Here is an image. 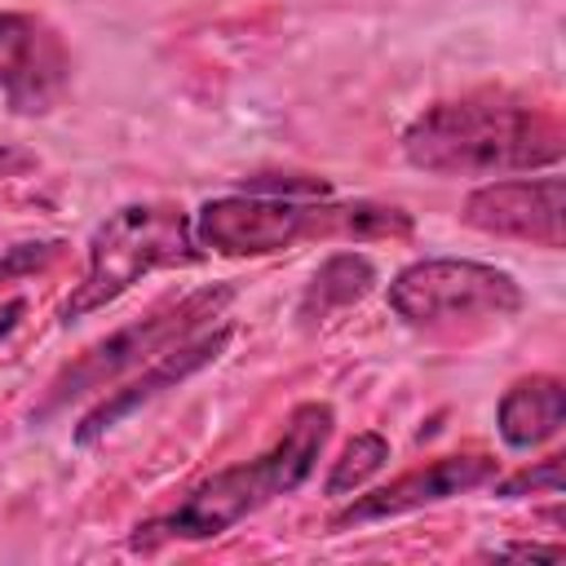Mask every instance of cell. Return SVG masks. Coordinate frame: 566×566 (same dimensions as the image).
Masks as SVG:
<instances>
[{"mask_svg":"<svg viewBox=\"0 0 566 566\" xmlns=\"http://www.w3.org/2000/svg\"><path fill=\"white\" fill-rule=\"evenodd\" d=\"M402 155L438 177H500L553 168L566 155V133L553 115L513 97H455L407 124Z\"/></svg>","mask_w":566,"mask_h":566,"instance_id":"1","label":"cell"},{"mask_svg":"<svg viewBox=\"0 0 566 566\" xmlns=\"http://www.w3.org/2000/svg\"><path fill=\"white\" fill-rule=\"evenodd\" d=\"M332 420L336 416H332L327 402H301L287 416L279 442L265 455L203 478L172 513L146 517L128 535V544L142 548V553H150V548L172 544V539H217V535H226L248 513H256L274 495L296 491L310 478V469H314V460H318V451H323V442L332 433Z\"/></svg>","mask_w":566,"mask_h":566,"instance_id":"2","label":"cell"},{"mask_svg":"<svg viewBox=\"0 0 566 566\" xmlns=\"http://www.w3.org/2000/svg\"><path fill=\"white\" fill-rule=\"evenodd\" d=\"M407 212L398 208H323L310 199H287V195H221L208 199L190 230L195 243L221 256H265L283 252L305 234H327V230H349V234H407Z\"/></svg>","mask_w":566,"mask_h":566,"instance_id":"3","label":"cell"},{"mask_svg":"<svg viewBox=\"0 0 566 566\" xmlns=\"http://www.w3.org/2000/svg\"><path fill=\"white\" fill-rule=\"evenodd\" d=\"M199 256L203 248L195 243L190 217L177 203H128L93 230L88 270H84V283L66 296L62 323H75L111 305L119 292H128L142 274L159 265H195Z\"/></svg>","mask_w":566,"mask_h":566,"instance_id":"4","label":"cell"},{"mask_svg":"<svg viewBox=\"0 0 566 566\" xmlns=\"http://www.w3.org/2000/svg\"><path fill=\"white\" fill-rule=\"evenodd\" d=\"M230 301H234V283H212V287H199V292L181 296L177 305H168V310H159V314H150V318H137V323L111 332L106 340H97L80 363H71V367L49 385V394H44L35 420L62 411V407H66L71 398H80V394L106 389L119 371L142 367V363H155L159 354L177 349L195 327H203L208 318H217Z\"/></svg>","mask_w":566,"mask_h":566,"instance_id":"5","label":"cell"},{"mask_svg":"<svg viewBox=\"0 0 566 566\" xmlns=\"http://www.w3.org/2000/svg\"><path fill=\"white\" fill-rule=\"evenodd\" d=\"M389 305L416 327L455 318H504L522 310V287L509 270L460 256H429L398 270V279L389 283Z\"/></svg>","mask_w":566,"mask_h":566,"instance_id":"6","label":"cell"},{"mask_svg":"<svg viewBox=\"0 0 566 566\" xmlns=\"http://www.w3.org/2000/svg\"><path fill=\"white\" fill-rule=\"evenodd\" d=\"M464 226L504 239H531L544 248H562L566 234V186L562 177H517L478 186L464 199Z\"/></svg>","mask_w":566,"mask_h":566,"instance_id":"7","label":"cell"},{"mask_svg":"<svg viewBox=\"0 0 566 566\" xmlns=\"http://www.w3.org/2000/svg\"><path fill=\"white\" fill-rule=\"evenodd\" d=\"M495 478V460L491 455H442L416 473L394 478L389 486H376L371 495H358L345 513L332 517V526H363V522H380V517H398V513H416L424 504H442L460 491H473L482 482Z\"/></svg>","mask_w":566,"mask_h":566,"instance_id":"8","label":"cell"},{"mask_svg":"<svg viewBox=\"0 0 566 566\" xmlns=\"http://www.w3.org/2000/svg\"><path fill=\"white\" fill-rule=\"evenodd\" d=\"M66 80L62 44L27 13H0V93L13 111H49Z\"/></svg>","mask_w":566,"mask_h":566,"instance_id":"9","label":"cell"},{"mask_svg":"<svg viewBox=\"0 0 566 566\" xmlns=\"http://www.w3.org/2000/svg\"><path fill=\"white\" fill-rule=\"evenodd\" d=\"M230 345V327H217L212 336H199V340H181L177 349H168V354H159L155 363H146V371L137 376V380H128L124 389H111L80 424H75V442L80 447H88V442H97L106 429H115L124 416H133L137 407H146V402H155L164 389H177L186 376H195L199 367H208L221 349Z\"/></svg>","mask_w":566,"mask_h":566,"instance_id":"10","label":"cell"},{"mask_svg":"<svg viewBox=\"0 0 566 566\" xmlns=\"http://www.w3.org/2000/svg\"><path fill=\"white\" fill-rule=\"evenodd\" d=\"M562 420H566V389H562L557 376H526V380H517L500 398V411H495L500 438L513 451L548 442L562 429Z\"/></svg>","mask_w":566,"mask_h":566,"instance_id":"11","label":"cell"},{"mask_svg":"<svg viewBox=\"0 0 566 566\" xmlns=\"http://www.w3.org/2000/svg\"><path fill=\"white\" fill-rule=\"evenodd\" d=\"M376 287V265L363 256V252H332L318 274L310 279L305 296H301V318L314 323V318H327L332 310H345L354 301H363L367 292Z\"/></svg>","mask_w":566,"mask_h":566,"instance_id":"12","label":"cell"},{"mask_svg":"<svg viewBox=\"0 0 566 566\" xmlns=\"http://www.w3.org/2000/svg\"><path fill=\"white\" fill-rule=\"evenodd\" d=\"M385 460H389V442H385L380 433H354V438L345 442L340 460H336L332 473H327V495H349V491H358L371 473L385 469Z\"/></svg>","mask_w":566,"mask_h":566,"instance_id":"13","label":"cell"},{"mask_svg":"<svg viewBox=\"0 0 566 566\" xmlns=\"http://www.w3.org/2000/svg\"><path fill=\"white\" fill-rule=\"evenodd\" d=\"M57 252H62V239H31V243H13V248H4V252H0V283L40 274Z\"/></svg>","mask_w":566,"mask_h":566,"instance_id":"14","label":"cell"},{"mask_svg":"<svg viewBox=\"0 0 566 566\" xmlns=\"http://www.w3.org/2000/svg\"><path fill=\"white\" fill-rule=\"evenodd\" d=\"M548 491V495H562V455H553V460H544L539 469H522L517 478H509V482H500V495L504 500H513V495H526V491Z\"/></svg>","mask_w":566,"mask_h":566,"instance_id":"15","label":"cell"},{"mask_svg":"<svg viewBox=\"0 0 566 566\" xmlns=\"http://www.w3.org/2000/svg\"><path fill=\"white\" fill-rule=\"evenodd\" d=\"M486 557H535V562H557L562 544H491Z\"/></svg>","mask_w":566,"mask_h":566,"instance_id":"16","label":"cell"},{"mask_svg":"<svg viewBox=\"0 0 566 566\" xmlns=\"http://www.w3.org/2000/svg\"><path fill=\"white\" fill-rule=\"evenodd\" d=\"M35 168V155L22 150V146H0V177H18V172H31Z\"/></svg>","mask_w":566,"mask_h":566,"instance_id":"17","label":"cell"},{"mask_svg":"<svg viewBox=\"0 0 566 566\" xmlns=\"http://www.w3.org/2000/svg\"><path fill=\"white\" fill-rule=\"evenodd\" d=\"M22 314H27V301H18V296H13V301H4V305H0V336H9V332L18 327V318H22Z\"/></svg>","mask_w":566,"mask_h":566,"instance_id":"18","label":"cell"}]
</instances>
